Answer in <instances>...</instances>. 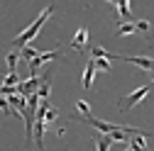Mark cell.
Returning <instances> with one entry per match:
<instances>
[{"label": "cell", "mask_w": 154, "mask_h": 151, "mask_svg": "<svg viewBox=\"0 0 154 151\" xmlns=\"http://www.w3.org/2000/svg\"><path fill=\"white\" fill-rule=\"evenodd\" d=\"M134 29H137V32H142V34H147V32H149V22H147V20L134 22Z\"/></svg>", "instance_id": "cell-17"}, {"label": "cell", "mask_w": 154, "mask_h": 151, "mask_svg": "<svg viewBox=\"0 0 154 151\" xmlns=\"http://www.w3.org/2000/svg\"><path fill=\"white\" fill-rule=\"evenodd\" d=\"M37 95H39V100H47V95H49V76H47V78H42L39 88H37Z\"/></svg>", "instance_id": "cell-11"}, {"label": "cell", "mask_w": 154, "mask_h": 151, "mask_svg": "<svg viewBox=\"0 0 154 151\" xmlns=\"http://www.w3.org/2000/svg\"><path fill=\"white\" fill-rule=\"evenodd\" d=\"M108 59H122V61H130V64L140 66L144 71H154V59H149V56H118V54H108Z\"/></svg>", "instance_id": "cell-4"}, {"label": "cell", "mask_w": 154, "mask_h": 151, "mask_svg": "<svg viewBox=\"0 0 154 151\" xmlns=\"http://www.w3.org/2000/svg\"><path fill=\"white\" fill-rule=\"evenodd\" d=\"M17 83H20V76H17V71H10L3 85H17Z\"/></svg>", "instance_id": "cell-15"}, {"label": "cell", "mask_w": 154, "mask_h": 151, "mask_svg": "<svg viewBox=\"0 0 154 151\" xmlns=\"http://www.w3.org/2000/svg\"><path fill=\"white\" fill-rule=\"evenodd\" d=\"M125 3H130V0H125Z\"/></svg>", "instance_id": "cell-19"}, {"label": "cell", "mask_w": 154, "mask_h": 151, "mask_svg": "<svg viewBox=\"0 0 154 151\" xmlns=\"http://www.w3.org/2000/svg\"><path fill=\"white\" fill-rule=\"evenodd\" d=\"M76 110H79L81 115H88V112H91V105H88L86 100H76Z\"/></svg>", "instance_id": "cell-16"}, {"label": "cell", "mask_w": 154, "mask_h": 151, "mask_svg": "<svg viewBox=\"0 0 154 151\" xmlns=\"http://www.w3.org/2000/svg\"><path fill=\"white\" fill-rule=\"evenodd\" d=\"M134 32H137L134 29V22H127V20L118 27V37H127V34H134Z\"/></svg>", "instance_id": "cell-9"}, {"label": "cell", "mask_w": 154, "mask_h": 151, "mask_svg": "<svg viewBox=\"0 0 154 151\" xmlns=\"http://www.w3.org/2000/svg\"><path fill=\"white\" fill-rule=\"evenodd\" d=\"M127 146L130 149H144L147 146V137L142 134V132H134V134H130V139H127Z\"/></svg>", "instance_id": "cell-7"}, {"label": "cell", "mask_w": 154, "mask_h": 151, "mask_svg": "<svg viewBox=\"0 0 154 151\" xmlns=\"http://www.w3.org/2000/svg\"><path fill=\"white\" fill-rule=\"evenodd\" d=\"M149 95V85H142V88H137L134 93H130L127 98H122V100H118V107L120 110H130V107H134L140 100H144Z\"/></svg>", "instance_id": "cell-2"}, {"label": "cell", "mask_w": 154, "mask_h": 151, "mask_svg": "<svg viewBox=\"0 0 154 151\" xmlns=\"http://www.w3.org/2000/svg\"><path fill=\"white\" fill-rule=\"evenodd\" d=\"M51 12H54V3H51V5L47 7V10H42V15L37 17V20H34V22H32V25H29V27H27V29L22 32V34H17L15 39H12V44H15V46H22V44H29V42L34 39V37H37V32L42 29V25H44V22L49 20V17H51Z\"/></svg>", "instance_id": "cell-1"}, {"label": "cell", "mask_w": 154, "mask_h": 151, "mask_svg": "<svg viewBox=\"0 0 154 151\" xmlns=\"http://www.w3.org/2000/svg\"><path fill=\"white\" fill-rule=\"evenodd\" d=\"M93 61H95V68L110 71V59H108V56H93Z\"/></svg>", "instance_id": "cell-12"}, {"label": "cell", "mask_w": 154, "mask_h": 151, "mask_svg": "<svg viewBox=\"0 0 154 151\" xmlns=\"http://www.w3.org/2000/svg\"><path fill=\"white\" fill-rule=\"evenodd\" d=\"M152 78H154V73H152Z\"/></svg>", "instance_id": "cell-20"}, {"label": "cell", "mask_w": 154, "mask_h": 151, "mask_svg": "<svg viewBox=\"0 0 154 151\" xmlns=\"http://www.w3.org/2000/svg\"><path fill=\"white\" fill-rule=\"evenodd\" d=\"M110 146H112L110 134H105V137H95V149H98V151H108Z\"/></svg>", "instance_id": "cell-8"}, {"label": "cell", "mask_w": 154, "mask_h": 151, "mask_svg": "<svg viewBox=\"0 0 154 151\" xmlns=\"http://www.w3.org/2000/svg\"><path fill=\"white\" fill-rule=\"evenodd\" d=\"M86 42H88V29H86V27H79L76 37L71 39V49H73V51H83V49H86Z\"/></svg>", "instance_id": "cell-5"}, {"label": "cell", "mask_w": 154, "mask_h": 151, "mask_svg": "<svg viewBox=\"0 0 154 151\" xmlns=\"http://www.w3.org/2000/svg\"><path fill=\"white\" fill-rule=\"evenodd\" d=\"M95 61H93V56H91V61L86 64V71H83V90H88L93 85V76H95Z\"/></svg>", "instance_id": "cell-6"}, {"label": "cell", "mask_w": 154, "mask_h": 151, "mask_svg": "<svg viewBox=\"0 0 154 151\" xmlns=\"http://www.w3.org/2000/svg\"><path fill=\"white\" fill-rule=\"evenodd\" d=\"M37 54H39V51H37L34 46H29V44H22V46H20V56H22V59H27V61L34 59Z\"/></svg>", "instance_id": "cell-10"}, {"label": "cell", "mask_w": 154, "mask_h": 151, "mask_svg": "<svg viewBox=\"0 0 154 151\" xmlns=\"http://www.w3.org/2000/svg\"><path fill=\"white\" fill-rule=\"evenodd\" d=\"M108 3H112V5H115V3H118V0H108Z\"/></svg>", "instance_id": "cell-18"}, {"label": "cell", "mask_w": 154, "mask_h": 151, "mask_svg": "<svg viewBox=\"0 0 154 151\" xmlns=\"http://www.w3.org/2000/svg\"><path fill=\"white\" fill-rule=\"evenodd\" d=\"M17 61H20V51H10L8 54V71H15L17 68Z\"/></svg>", "instance_id": "cell-13"}, {"label": "cell", "mask_w": 154, "mask_h": 151, "mask_svg": "<svg viewBox=\"0 0 154 151\" xmlns=\"http://www.w3.org/2000/svg\"><path fill=\"white\" fill-rule=\"evenodd\" d=\"M56 117H59V110L51 107V105H47V107H44V122H54Z\"/></svg>", "instance_id": "cell-14"}, {"label": "cell", "mask_w": 154, "mask_h": 151, "mask_svg": "<svg viewBox=\"0 0 154 151\" xmlns=\"http://www.w3.org/2000/svg\"><path fill=\"white\" fill-rule=\"evenodd\" d=\"M59 49L56 51H47V54H37L34 59H29V76H37V71H39L47 61H54V59H59Z\"/></svg>", "instance_id": "cell-3"}]
</instances>
